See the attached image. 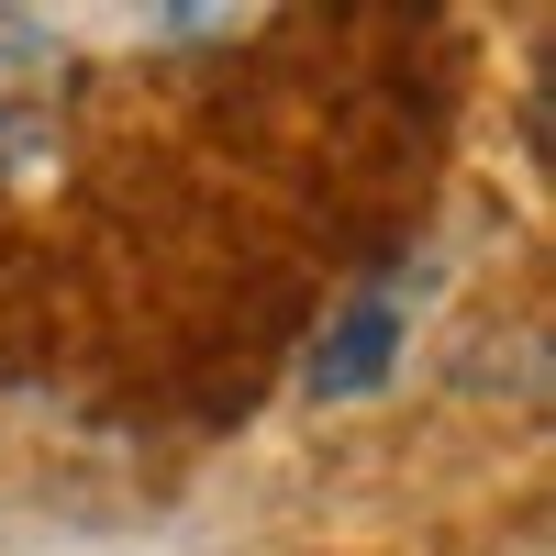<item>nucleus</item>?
<instances>
[{
	"mask_svg": "<svg viewBox=\"0 0 556 556\" xmlns=\"http://www.w3.org/2000/svg\"><path fill=\"white\" fill-rule=\"evenodd\" d=\"M78 123V45L45 34L34 12H0V201L56 178Z\"/></svg>",
	"mask_w": 556,
	"mask_h": 556,
	"instance_id": "obj_1",
	"label": "nucleus"
},
{
	"mask_svg": "<svg viewBox=\"0 0 556 556\" xmlns=\"http://www.w3.org/2000/svg\"><path fill=\"white\" fill-rule=\"evenodd\" d=\"M390 334H401V301L390 290H367L356 312H345V334L334 345H312V390H367L390 367Z\"/></svg>",
	"mask_w": 556,
	"mask_h": 556,
	"instance_id": "obj_2",
	"label": "nucleus"
}]
</instances>
